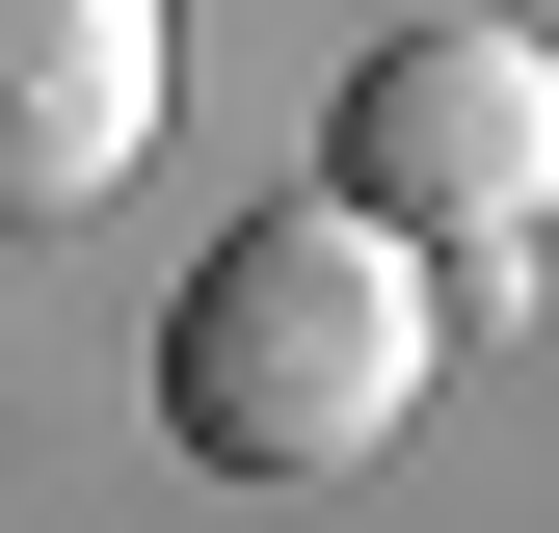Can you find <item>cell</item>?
I'll return each instance as SVG.
<instances>
[{"instance_id": "cell-3", "label": "cell", "mask_w": 559, "mask_h": 533, "mask_svg": "<svg viewBox=\"0 0 559 533\" xmlns=\"http://www.w3.org/2000/svg\"><path fill=\"white\" fill-rule=\"evenodd\" d=\"M160 161V0H0V240H81Z\"/></svg>"}, {"instance_id": "cell-1", "label": "cell", "mask_w": 559, "mask_h": 533, "mask_svg": "<svg viewBox=\"0 0 559 533\" xmlns=\"http://www.w3.org/2000/svg\"><path fill=\"white\" fill-rule=\"evenodd\" d=\"M427 374H453V294L346 214V187H266V214L187 266V320H160V427L214 453V481H346V453L427 427Z\"/></svg>"}, {"instance_id": "cell-2", "label": "cell", "mask_w": 559, "mask_h": 533, "mask_svg": "<svg viewBox=\"0 0 559 533\" xmlns=\"http://www.w3.org/2000/svg\"><path fill=\"white\" fill-rule=\"evenodd\" d=\"M320 187L373 214L427 294H533V240H559V54L533 27H373L346 54V107H320Z\"/></svg>"}]
</instances>
